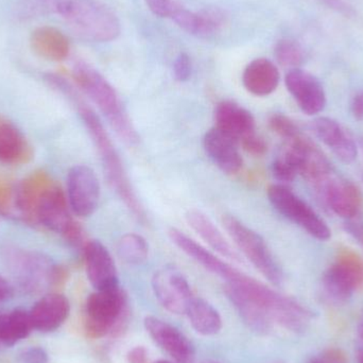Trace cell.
Masks as SVG:
<instances>
[{"mask_svg": "<svg viewBox=\"0 0 363 363\" xmlns=\"http://www.w3.org/2000/svg\"><path fill=\"white\" fill-rule=\"evenodd\" d=\"M45 80L74 104L99 152L108 183L117 196L125 203L127 208L133 213L134 217L142 223H146L147 216L144 206L132 187L131 181L125 172L121 155L117 152L99 116L81 97L78 91L63 77L60 74H48L45 76Z\"/></svg>", "mask_w": 363, "mask_h": 363, "instance_id": "1", "label": "cell"}, {"mask_svg": "<svg viewBox=\"0 0 363 363\" xmlns=\"http://www.w3.org/2000/svg\"><path fill=\"white\" fill-rule=\"evenodd\" d=\"M213 274L221 277L226 281V288L251 301L262 309L273 322L281 324L287 330L302 332L306 330L311 322L313 315L298 301L283 296L264 284L247 277L224 260H218L213 267Z\"/></svg>", "mask_w": 363, "mask_h": 363, "instance_id": "2", "label": "cell"}, {"mask_svg": "<svg viewBox=\"0 0 363 363\" xmlns=\"http://www.w3.org/2000/svg\"><path fill=\"white\" fill-rule=\"evenodd\" d=\"M36 8L60 17L80 38L110 42L121 33L116 15L98 0H33Z\"/></svg>", "mask_w": 363, "mask_h": 363, "instance_id": "3", "label": "cell"}, {"mask_svg": "<svg viewBox=\"0 0 363 363\" xmlns=\"http://www.w3.org/2000/svg\"><path fill=\"white\" fill-rule=\"evenodd\" d=\"M72 74L77 85L98 106L119 138L130 146L138 144V132L111 83L98 70L82 62L74 65Z\"/></svg>", "mask_w": 363, "mask_h": 363, "instance_id": "4", "label": "cell"}, {"mask_svg": "<svg viewBox=\"0 0 363 363\" xmlns=\"http://www.w3.org/2000/svg\"><path fill=\"white\" fill-rule=\"evenodd\" d=\"M4 259L19 285L29 291L61 283L67 275L62 267L40 252L8 247Z\"/></svg>", "mask_w": 363, "mask_h": 363, "instance_id": "5", "label": "cell"}, {"mask_svg": "<svg viewBox=\"0 0 363 363\" xmlns=\"http://www.w3.org/2000/svg\"><path fill=\"white\" fill-rule=\"evenodd\" d=\"M128 313V298L121 287L96 290L85 307V330L93 338H101L123 330Z\"/></svg>", "mask_w": 363, "mask_h": 363, "instance_id": "6", "label": "cell"}, {"mask_svg": "<svg viewBox=\"0 0 363 363\" xmlns=\"http://www.w3.org/2000/svg\"><path fill=\"white\" fill-rule=\"evenodd\" d=\"M222 222L241 253L272 285L281 286L284 281L283 271L264 239L235 216H223Z\"/></svg>", "mask_w": 363, "mask_h": 363, "instance_id": "7", "label": "cell"}, {"mask_svg": "<svg viewBox=\"0 0 363 363\" xmlns=\"http://www.w3.org/2000/svg\"><path fill=\"white\" fill-rule=\"evenodd\" d=\"M271 204L279 213L306 230L318 240L330 238L332 232L323 219L294 191L283 184H274L268 188Z\"/></svg>", "mask_w": 363, "mask_h": 363, "instance_id": "8", "label": "cell"}, {"mask_svg": "<svg viewBox=\"0 0 363 363\" xmlns=\"http://www.w3.org/2000/svg\"><path fill=\"white\" fill-rule=\"evenodd\" d=\"M362 279V260L357 254L345 250L324 273L322 287L332 302L343 303L353 296Z\"/></svg>", "mask_w": 363, "mask_h": 363, "instance_id": "9", "label": "cell"}, {"mask_svg": "<svg viewBox=\"0 0 363 363\" xmlns=\"http://www.w3.org/2000/svg\"><path fill=\"white\" fill-rule=\"evenodd\" d=\"M99 180L89 166H74L67 176V200L74 215L87 218L93 215L99 205Z\"/></svg>", "mask_w": 363, "mask_h": 363, "instance_id": "10", "label": "cell"}, {"mask_svg": "<svg viewBox=\"0 0 363 363\" xmlns=\"http://www.w3.org/2000/svg\"><path fill=\"white\" fill-rule=\"evenodd\" d=\"M152 288L162 306L174 315H186L194 296L186 277L172 266L155 272Z\"/></svg>", "mask_w": 363, "mask_h": 363, "instance_id": "11", "label": "cell"}, {"mask_svg": "<svg viewBox=\"0 0 363 363\" xmlns=\"http://www.w3.org/2000/svg\"><path fill=\"white\" fill-rule=\"evenodd\" d=\"M35 221L63 237L78 224L70 215L67 196L55 182L40 196L36 207Z\"/></svg>", "mask_w": 363, "mask_h": 363, "instance_id": "12", "label": "cell"}, {"mask_svg": "<svg viewBox=\"0 0 363 363\" xmlns=\"http://www.w3.org/2000/svg\"><path fill=\"white\" fill-rule=\"evenodd\" d=\"M326 206L345 219H354L362 207L359 188L351 182L330 177L315 187Z\"/></svg>", "mask_w": 363, "mask_h": 363, "instance_id": "13", "label": "cell"}, {"mask_svg": "<svg viewBox=\"0 0 363 363\" xmlns=\"http://www.w3.org/2000/svg\"><path fill=\"white\" fill-rule=\"evenodd\" d=\"M286 86L305 114L313 116L325 108L326 94L320 81L300 68L291 69L285 78Z\"/></svg>", "mask_w": 363, "mask_h": 363, "instance_id": "14", "label": "cell"}, {"mask_svg": "<svg viewBox=\"0 0 363 363\" xmlns=\"http://www.w3.org/2000/svg\"><path fill=\"white\" fill-rule=\"evenodd\" d=\"M145 328L155 343L177 363H194L196 353L192 343L178 328L155 317L145 319Z\"/></svg>", "mask_w": 363, "mask_h": 363, "instance_id": "15", "label": "cell"}, {"mask_svg": "<svg viewBox=\"0 0 363 363\" xmlns=\"http://www.w3.org/2000/svg\"><path fill=\"white\" fill-rule=\"evenodd\" d=\"M84 262L86 274L96 290L118 287L116 264L104 243L91 240L84 247Z\"/></svg>", "mask_w": 363, "mask_h": 363, "instance_id": "16", "label": "cell"}, {"mask_svg": "<svg viewBox=\"0 0 363 363\" xmlns=\"http://www.w3.org/2000/svg\"><path fill=\"white\" fill-rule=\"evenodd\" d=\"M215 123V128L238 144L256 133L255 119L251 112L228 100L216 106Z\"/></svg>", "mask_w": 363, "mask_h": 363, "instance_id": "17", "label": "cell"}, {"mask_svg": "<svg viewBox=\"0 0 363 363\" xmlns=\"http://www.w3.org/2000/svg\"><path fill=\"white\" fill-rule=\"evenodd\" d=\"M203 147L213 163L226 174H236L243 166L239 152L238 143L222 133L217 128H211L203 138Z\"/></svg>", "mask_w": 363, "mask_h": 363, "instance_id": "18", "label": "cell"}, {"mask_svg": "<svg viewBox=\"0 0 363 363\" xmlns=\"http://www.w3.org/2000/svg\"><path fill=\"white\" fill-rule=\"evenodd\" d=\"M313 131L338 159L353 163L357 157V146L351 134L334 119L320 117L313 123Z\"/></svg>", "mask_w": 363, "mask_h": 363, "instance_id": "19", "label": "cell"}, {"mask_svg": "<svg viewBox=\"0 0 363 363\" xmlns=\"http://www.w3.org/2000/svg\"><path fill=\"white\" fill-rule=\"evenodd\" d=\"M69 301L61 294H49L35 303L30 311L34 330L50 333L57 330L69 315Z\"/></svg>", "mask_w": 363, "mask_h": 363, "instance_id": "20", "label": "cell"}, {"mask_svg": "<svg viewBox=\"0 0 363 363\" xmlns=\"http://www.w3.org/2000/svg\"><path fill=\"white\" fill-rule=\"evenodd\" d=\"M53 183L44 172H36L27 177L14 188V208L27 221H35V211L40 196Z\"/></svg>", "mask_w": 363, "mask_h": 363, "instance_id": "21", "label": "cell"}, {"mask_svg": "<svg viewBox=\"0 0 363 363\" xmlns=\"http://www.w3.org/2000/svg\"><path fill=\"white\" fill-rule=\"evenodd\" d=\"M279 68L270 60L260 57L245 67L242 74L243 86L257 97H266L277 91L279 84Z\"/></svg>", "mask_w": 363, "mask_h": 363, "instance_id": "22", "label": "cell"}, {"mask_svg": "<svg viewBox=\"0 0 363 363\" xmlns=\"http://www.w3.org/2000/svg\"><path fill=\"white\" fill-rule=\"evenodd\" d=\"M33 151L21 130L8 121H0V163L19 166L29 163Z\"/></svg>", "mask_w": 363, "mask_h": 363, "instance_id": "23", "label": "cell"}, {"mask_svg": "<svg viewBox=\"0 0 363 363\" xmlns=\"http://www.w3.org/2000/svg\"><path fill=\"white\" fill-rule=\"evenodd\" d=\"M188 225L201 237L203 241L209 245L216 253L219 254L226 259L240 262L241 258L236 251L233 249L225 237L213 222L200 211H190L186 215Z\"/></svg>", "mask_w": 363, "mask_h": 363, "instance_id": "24", "label": "cell"}, {"mask_svg": "<svg viewBox=\"0 0 363 363\" xmlns=\"http://www.w3.org/2000/svg\"><path fill=\"white\" fill-rule=\"evenodd\" d=\"M32 50L49 61L60 62L67 59L70 43L67 36L55 27L36 28L30 36Z\"/></svg>", "mask_w": 363, "mask_h": 363, "instance_id": "25", "label": "cell"}, {"mask_svg": "<svg viewBox=\"0 0 363 363\" xmlns=\"http://www.w3.org/2000/svg\"><path fill=\"white\" fill-rule=\"evenodd\" d=\"M33 330L30 313L23 309H14L0 315V343L13 347L29 336Z\"/></svg>", "mask_w": 363, "mask_h": 363, "instance_id": "26", "label": "cell"}, {"mask_svg": "<svg viewBox=\"0 0 363 363\" xmlns=\"http://www.w3.org/2000/svg\"><path fill=\"white\" fill-rule=\"evenodd\" d=\"M186 315L194 330L202 336H213L221 330L222 320L219 313L202 298H194Z\"/></svg>", "mask_w": 363, "mask_h": 363, "instance_id": "27", "label": "cell"}, {"mask_svg": "<svg viewBox=\"0 0 363 363\" xmlns=\"http://www.w3.org/2000/svg\"><path fill=\"white\" fill-rule=\"evenodd\" d=\"M117 254L128 264L140 266L149 257V245L146 239L135 233L123 235L117 242Z\"/></svg>", "mask_w": 363, "mask_h": 363, "instance_id": "28", "label": "cell"}, {"mask_svg": "<svg viewBox=\"0 0 363 363\" xmlns=\"http://www.w3.org/2000/svg\"><path fill=\"white\" fill-rule=\"evenodd\" d=\"M274 55L279 65L291 69L298 68L304 59L302 48L290 40H279L275 46Z\"/></svg>", "mask_w": 363, "mask_h": 363, "instance_id": "29", "label": "cell"}, {"mask_svg": "<svg viewBox=\"0 0 363 363\" xmlns=\"http://www.w3.org/2000/svg\"><path fill=\"white\" fill-rule=\"evenodd\" d=\"M200 21V38H209L217 33L225 23V15L219 8H206L198 11Z\"/></svg>", "mask_w": 363, "mask_h": 363, "instance_id": "30", "label": "cell"}, {"mask_svg": "<svg viewBox=\"0 0 363 363\" xmlns=\"http://www.w3.org/2000/svg\"><path fill=\"white\" fill-rule=\"evenodd\" d=\"M269 125L275 134L283 138L284 140H290L301 133L298 125L294 121L284 114H273L269 119Z\"/></svg>", "mask_w": 363, "mask_h": 363, "instance_id": "31", "label": "cell"}, {"mask_svg": "<svg viewBox=\"0 0 363 363\" xmlns=\"http://www.w3.org/2000/svg\"><path fill=\"white\" fill-rule=\"evenodd\" d=\"M272 172L277 180L283 183H290L298 176L296 166L283 153H281L273 162Z\"/></svg>", "mask_w": 363, "mask_h": 363, "instance_id": "32", "label": "cell"}, {"mask_svg": "<svg viewBox=\"0 0 363 363\" xmlns=\"http://www.w3.org/2000/svg\"><path fill=\"white\" fill-rule=\"evenodd\" d=\"M151 12L157 16L172 19V15L179 6L176 0H145Z\"/></svg>", "mask_w": 363, "mask_h": 363, "instance_id": "33", "label": "cell"}, {"mask_svg": "<svg viewBox=\"0 0 363 363\" xmlns=\"http://www.w3.org/2000/svg\"><path fill=\"white\" fill-rule=\"evenodd\" d=\"M240 145L245 152L253 157H262L268 151V145L264 142V138L256 133L243 140Z\"/></svg>", "mask_w": 363, "mask_h": 363, "instance_id": "34", "label": "cell"}, {"mask_svg": "<svg viewBox=\"0 0 363 363\" xmlns=\"http://www.w3.org/2000/svg\"><path fill=\"white\" fill-rule=\"evenodd\" d=\"M14 207V188L0 178V213L8 215Z\"/></svg>", "mask_w": 363, "mask_h": 363, "instance_id": "35", "label": "cell"}, {"mask_svg": "<svg viewBox=\"0 0 363 363\" xmlns=\"http://www.w3.org/2000/svg\"><path fill=\"white\" fill-rule=\"evenodd\" d=\"M191 60L186 53H180L174 63V78L180 82H186L191 77Z\"/></svg>", "mask_w": 363, "mask_h": 363, "instance_id": "36", "label": "cell"}, {"mask_svg": "<svg viewBox=\"0 0 363 363\" xmlns=\"http://www.w3.org/2000/svg\"><path fill=\"white\" fill-rule=\"evenodd\" d=\"M308 363H347V360L343 352L333 349L315 356Z\"/></svg>", "mask_w": 363, "mask_h": 363, "instance_id": "37", "label": "cell"}, {"mask_svg": "<svg viewBox=\"0 0 363 363\" xmlns=\"http://www.w3.org/2000/svg\"><path fill=\"white\" fill-rule=\"evenodd\" d=\"M21 363H47L48 356L40 347H30L21 354Z\"/></svg>", "mask_w": 363, "mask_h": 363, "instance_id": "38", "label": "cell"}, {"mask_svg": "<svg viewBox=\"0 0 363 363\" xmlns=\"http://www.w3.org/2000/svg\"><path fill=\"white\" fill-rule=\"evenodd\" d=\"M129 363H148V352L144 347H136L128 353Z\"/></svg>", "mask_w": 363, "mask_h": 363, "instance_id": "39", "label": "cell"}, {"mask_svg": "<svg viewBox=\"0 0 363 363\" xmlns=\"http://www.w3.org/2000/svg\"><path fill=\"white\" fill-rule=\"evenodd\" d=\"M14 296V288L9 283L8 279L0 275V305L8 302Z\"/></svg>", "mask_w": 363, "mask_h": 363, "instance_id": "40", "label": "cell"}, {"mask_svg": "<svg viewBox=\"0 0 363 363\" xmlns=\"http://www.w3.org/2000/svg\"><path fill=\"white\" fill-rule=\"evenodd\" d=\"M347 232L351 234L354 238L363 243V223L359 221H352L351 219L345 224Z\"/></svg>", "mask_w": 363, "mask_h": 363, "instance_id": "41", "label": "cell"}, {"mask_svg": "<svg viewBox=\"0 0 363 363\" xmlns=\"http://www.w3.org/2000/svg\"><path fill=\"white\" fill-rule=\"evenodd\" d=\"M351 110L352 114L357 121H363V91L353 98Z\"/></svg>", "mask_w": 363, "mask_h": 363, "instance_id": "42", "label": "cell"}, {"mask_svg": "<svg viewBox=\"0 0 363 363\" xmlns=\"http://www.w3.org/2000/svg\"><path fill=\"white\" fill-rule=\"evenodd\" d=\"M320 1L323 2V4H325L326 6H330V8L342 13V14L349 15L350 13L352 12L351 8H350L345 1H342V0H320Z\"/></svg>", "mask_w": 363, "mask_h": 363, "instance_id": "43", "label": "cell"}, {"mask_svg": "<svg viewBox=\"0 0 363 363\" xmlns=\"http://www.w3.org/2000/svg\"><path fill=\"white\" fill-rule=\"evenodd\" d=\"M357 330L358 335H359L360 338L363 340V313L362 318H360L359 323H358Z\"/></svg>", "mask_w": 363, "mask_h": 363, "instance_id": "44", "label": "cell"}, {"mask_svg": "<svg viewBox=\"0 0 363 363\" xmlns=\"http://www.w3.org/2000/svg\"><path fill=\"white\" fill-rule=\"evenodd\" d=\"M358 363H363V350L358 354Z\"/></svg>", "mask_w": 363, "mask_h": 363, "instance_id": "45", "label": "cell"}, {"mask_svg": "<svg viewBox=\"0 0 363 363\" xmlns=\"http://www.w3.org/2000/svg\"><path fill=\"white\" fill-rule=\"evenodd\" d=\"M157 363H172V362H165V360H161V362H157Z\"/></svg>", "mask_w": 363, "mask_h": 363, "instance_id": "46", "label": "cell"}, {"mask_svg": "<svg viewBox=\"0 0 363 363\" xmlns=\"http://www.w3.org/2000/svg\"><path fill=\"white\" fill-rule=\"evenodd\" d=\"M362 149H363V142H362Z\"/></svg>", "mask_w": 363, "mask_h": 363, "instance_id": "47", "label": "cell"}]
</instances>
